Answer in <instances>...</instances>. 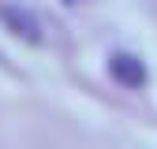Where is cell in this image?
<instances>
[{
	"label": "cell",
	"instance_id": "obj_1",
	"mask_svg": "<svg viewBox=\"0 0 157 149\" xmlns=\"http://www.w3.org/2000/svg\"><path fill=\"white\" fill-rule=\"evenodd\" d=\"M109 74L120 86H127V89H139L142 82H146V64L139 60L135 52H116L112 60H109Z\"/></svg>",
	"mask_w": 157,
	"mask_h": 149
},
{
	"label": "cell",
	"instance_id": "obj_2",
	"mask_svg": "<svg viewBox=\"0 0 157 149\" xmlns=\"http://www.w3.org/2000/svg\"><path fill=\"white\" fill-rule=\"evenodd\" d=\"M0 19H4V26L15 34V37H23V41H41V26H37V19L26 11V8H15V4H4L0 8Z\"/></svg>",
	"mask_w": 157,
	"mask_h": 149
}]
</instances>
